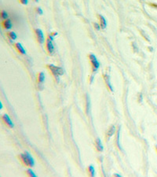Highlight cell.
<instances>
[{"label":"cell","mask_w":157,"mask_h":177,"mask_svg":"<svg viewBox=\"0 0 157 177\" xmlns=\"http://www.w3.org/2000/svg\"><path fill=\"white\" fill-rule=\"evenodd\" d=\"M20 159L22 161V163L25 164L26 166L33 167L35 165V161L32 158L31 155L28 152L25 151V154H21L20 155Z\"/></svg>","instance_id":"6da1fadb"},{"label":"cell","mask_w":157,"mask_h":177,"mask_svg":"<svg viewBox=\"0 0 157 177\" xmlns=\"http://www.w3.org/2000/svg\"><path fill=\"white\" fill-rule=\"evenodd\" d=\"M48 67L50 68V70L52 72L53 75L55 77H58L60 76H62L63 73H64V71L61 68V67L56 66V65H49Z\"/></svg>","instance_id":"7a4b0ae2"},{"label":"cell","mask_w":157,"mask_h":177,"mask_svg":"<svg viewBox=\"0 0 157 177\" xmlns=\"http://www.w3.org/2000/svg\"><path fill=\"white\" fill-rule=\"evenodd\" d=\"M89 57H90L91 65H92V67H93V71L96 72V71H97V69H99V67H100V63H99V61H98L97 57H96V56H95L94 54H90Z\"/></svg>","instance_id":"3957f363"},{"label":"cell","mask_w":157,"mask_h":177,"mask_svg":"<svg viewBox=\"0 0 157 177\" xmlns=\"http://www.w3.org/2000/svg\"><path fill=\"white\" fill-rule=\"evenodd\" d=\"M35 34H36V37H37V39L39 43L40 44H43L45 41V37H44V34L43 31L41 29H35Z\"/></svg>","instance_id":"277c9868"},{"label":"cell","mask_w":157,"mask_h":177,"mask_svg":"<svg viewBox=\"0 0 157 177\" xmlns=\"http://www.w3.org/2000/svg\"><path fill=\"white\" fill-rule=\"evenodd\" d=\"M3 121L5 122V124H6V125H7V126H9V128H13L14 127V124H13V121L11 120V119H10V117H9V115H8V114H4V115H3Z\"/></svg>","instance_id":"5b68a950"},{"label":"cell","mask_w":157,"mask_h":177,"mask_svg":"<svg viewBox=\"0 0 157 177\" xmlns=\"http://www.w3.org/2000/svg\"><path fill=\"white\" fill-rule=\"evenodd\" d=\"M47 50L50 54H53L54 52V46L53 44V41L48 39L47 41Z\"/></svg>","instance_id":"8992f818"},{"label":"cell","mask_w":157,"mask_h":177,"mask_svg":"<svg viewBox=\"0 0 157 177\" xmlns=\"http://www.w3.org/2000/svg\"><path fill=\"white\" fill-rule=\"evenodd\" d=\"M3 28L5 29H6V30H9V29H12L13 27V24H12V21H11V20L10 19H6L4 21V22L3 23Z\"/></svg>","instance_id":"52a82bcc"},{"label":"cell","mask_w":157,"mask_h":177,"mask_svg":"<svg viewBox=\"0 0 157 177\" xmlns=\"http://www.w3.org/2000/svg\"><path fill=\"white\" fill-rule=\"evenodd\" d=\"M104 81H105L107 87L109 88L111 92H113V87L112 86V83L110 82V76H108V75H104Z\"/></svg>","instance_id":"ba28073f"},{"label":"cell","mask_w":157,"mask_h":177,"mask_svg":"<svg viewBox=\"0 0 157 177\" xmlns=\"http://www.w3.org/2000/svg\"><path fill=\"white\" fill-rule=\"evenodd\" d=\"M115 132H116V127L114 126V125H112V126L110 127L108 131L107 132V137H108V139H109L110 138L115 134Z\"/></svg>","instance_id":"9c48e42d"},{"label":"cell","mask_w":157,"mask_h":177,"mask_svg":"<svg viewBox=\"0 0 157 177\" xmlns=\"http://www.w3.org/2000/svg\"><path fill=\"white\" fill-rule=\"evenodd\" d=\"M95 144H96V148L99 152L103 151L104 147L103 145H102V142L100 141V139H96V142H95Z\"/></svg>","instance_id":"30bf717a"},{"label":"cell","mask_w":157,"mask_h":177,"mask_svg":"<svg viewBox=\"0 0 157 177\" xmlns=\"http://www.w3.org/2000/svg\"><path fill=\"white\" fill-rule=\"evenodd\" d=\"M99 18H100V28H101L102 29H104L107 27L106 19H105V18L102 16V15H99Z\"/></svg>","instance_id":"8fae6325"},{"label":"cell","mask_w":157,"mask_h":177,"mask_svg":"<svg viewBox=\"0 0 157 177\" xmlns=\"http://www.w3.org/2000/svg\"><path fill=\"white\" fill-rule=\"evenodd\" d=\"M16 48L17 49V51H18L21 54H26V51H25V49L24 48V47L22 46L21 43H16Z\"/></svg>","instance_id":"7c38bea8"},{"label":"cell","mask_w":157,"mask_h":177,"mask_svg":"<svg viewBox=\"0 0 157 177\" xmlns=\"http://www.w3.org/2000/svg\"><path fill=\"white\" fill-rule=\"evenodd\" d=\"M45 81V74L43 72L39 73V76H38V83L39 84H43Z\"/></svg>","instance_id":"4fadbf2b"},{"label":"cell","mask_w":157,"mask_h":177,"mask_svg":"<svg viewBox=\"0 0 157 177\" xmlns=\"http://www.w3.org/2000/svg\"><path fill=\"white\" fill-rule=\"evenodd\" d=\"M88 172L90 174V176H95V169L93 165H90L88 167Z\"/></svg>","instance_id":"5bb4252c"},{"label":"cell","mask_w":157,"mask_h":177,"mask_svg":"<svg viewBox=\"0 0 157 177\" xmlns=\"http://www.w3.org/2000/svg\"><path fill=\"white\" fill-rule=\"evenodd\" d=\"M8 37H9L11 40H15L17 38V35L14 32H9L8 33Z\"/></svg>","instance_id":"9a60e30c"},{"label":"cell","mask_w":157,"mask_h":177,"mask_svg":"<svg viewBox=\"0 0 157 177\" xmlns=\"http://www.w3.org/2000/svg\"><path fill=\"white\" fill-rule=\"evenodd\" d=\"M8 17H9V16H8V13H7V12L5 11V10H3V11H2V13H1V18L5 21V20L8 19Z\"/></svg>","instance_id":"2e32d148"},{"label":"cell","mask_w":157,"mask_h":177,"mask_svg":"<svg viewBox=\"0 0 157 177\" xmlns=\"http://www.w3.org/2000/svg\"><path fill=\"white\" fill-rule=\"evenodd\" d=\"M27 174H28V176H30L36 177V175L34 173V172L31 170V169H28V170H27Z\"/></svg>","instance_id":"e0dca14e"},{"label":"cell","mask_w":157,"mask_h":177,"mask_svg":"<svg viewBox=\"0 0 157 177\" xmlns=\"http://www.w3.org/2000/svg\"><path fill=\"white\" fill-rule=\"evenodd\" d=\"M87 100H86V112L89 113V110H90V99H89V97H86Z\"/></svg>","instance_id":"ac0fdd59"},{"label":"cell","mask_w":157,"mask_h":177,"mask_svg":"<svg viewBox=\"0 0 157 177\" xmlns=\"http://www.w3.org/2000/svg\"><path fill=\"white\" fill-rule=\"evenodd\" d=\"M119 132H120V128L118 130V132H117V145L119 146V148L121 149V146L119 145Z\"/></svg>","instance_id":"d6986e66"},{"label":"cell","mask_w":157,"mask_h":177,"mask_svg":"<svg viewBox=\"0 0 157 177\" xmlns=\"http://www.w3.org/2000/svg\"><path fill=\"white\" fill-rule=\"evenodd\" d=\"M94 28L97 29V31H98V30H100V29H101V28H100V24H97V23H94Z\"/></svg>","instance_id":"ffe728a7"},{"label":"cell","mask_w":157,"mask_h":177,"mask_svg":"<svg viewBox=\"0 0 157 177\" xmlns=\"http://www.w3.org/2000/svg\"><path fill=\"white\" fill-rule=\"evenodd\" d=\"M37 12L39 14H40V15H42L43 14V10L41 9L40 7H38L37 8Z\"/></svg>","instance_id":"44dd1931"},{"label":"cell","mask_w":157,"mask_h":177,"mask_svg":"<svg viewBox=\"0 0 157 177\" xmlns=\"http://www.w3.org/2000/svg\"><path fill=\"white\" fill-rule=\"evenodd\" d=\"M23 5H27L28 3V0H20Z\"/></svg>","instance_id":"7402d4cb"},{"label":"cell","mask_w":157,"mask_h":177,"mask_svg":"<svg viewBox=\"0 0 157 177\" xmlns=\"http://www.w3.org/2000/svg\"><path fill=\"white\" fill-rule=\"evenodd\" d=\"M142 100H143V96H142V95H141V94H139V97H138V101H139V102H142Z\"/></svg>","instance_id":"603a6c76"},{"label":"cell","mask_w":157,"mask_h":177,"mask_svg":"<svg viewBox=\"0 0 157 177\" xmlns=\"http://www.w3.org/2000/svg\"><path fill=\"white\" fill-rule=\"evenodd\" d=\"M114 176L120 177V176H121V175H119V174H114Z\"/></svg>","instance_id":"cb8c5ba5"},{"label":"cell","mask_w":157,"mask_h":177,"mask_svg":"<svg viewBox=\"0 0 157 177\" xmlns=\"http://www.w3.org/2000/svg\"><path fill=\"white\" fill-rule=\"evenodd\" d=\"M35 2H38V1H39V0H35Z\"/></svg>","instance_id":"d4e9b609"},{"label":"cell","mask_w":157,"mask_h":177,"mask_svg":"<svg viewBox=\"0 0 157 177\" xmlns=\"http://www.w3.org/2000/svg\"><path fill=\"white\" fill-rule=\"evenodd\" d=\"M156 149H157V146H156Z\"/></svg>","instance_id":"484cf974"}]
</instances>
